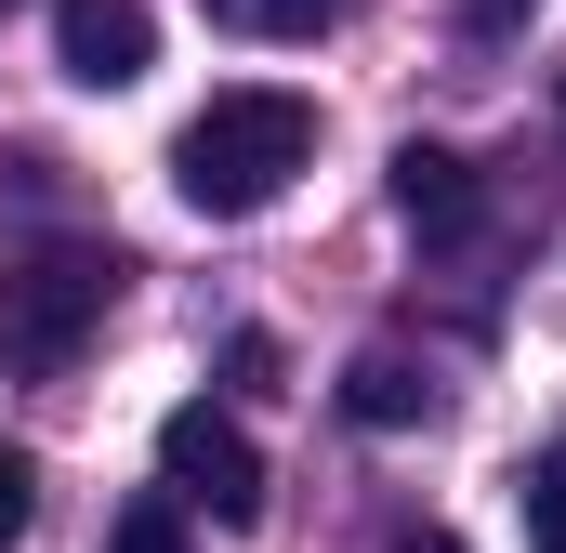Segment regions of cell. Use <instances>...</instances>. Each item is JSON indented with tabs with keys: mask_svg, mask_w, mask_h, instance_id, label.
<instances>
[{
	"mask_svg": "<svg viewBox=\"0 0 566 553\" xmlns=\"http://www.w3.org/2000/svg\"><path fill=\"white\" fill-rule=\"evenodd\" d=\"M27 528H40V461H27V448H0V553L27 541Z\"/></svg>",
	"mask_w": 566,
	"mask_h": 553,
	"instance_id": "cell-10",
	"label": "cell"
},
{
	"mask_svg": "<svg viewBox=\"0 0 566 553\" xmlns=\"http://www.w3.org/2000/svg\"><path fill=\"white\" fill-rule=\"evenodd\" d=\"M448 13H461V27H474V40H514V27H527V13H541V0H448Z\"/></svg>",
	"mask_w": 566,
	"mask_h": 553,
	"instance_id": "cell-12",
	"label": "cell"
},
{
	"mask_svg": "<svg viewBox=\"0 0 566 553\" xmlns=\"http://www.w3.org/2000/svg\"><path fill=\"white\" fill-rule=\"evenodd\" d=\"M382 185H396V225H409V238H474V211H488V198H474V158H461V145H396V171H382Z\"/></svg>",
	"mask_w": 566,
	"mask_h": 553,
	"instance_id": "cell-5",
	"label": "cell"
},
{
	"mask_svg": "<svg viewBox=\"0 0 566 553\" xmlns=\"http://www.w3.org/2000/svg\"><path fill=\"white\" fill-rule=\"evenodd\" d=\"M119 276H133L119 251H80V238H53V251H13V264H0V369H27V383L80 369V343L106 330Z\"/></svg>",
	"mask_w": 566,
	"mask_h": 553,
	"instance_id": "cell-2",
	"label": "cell"
},
{
	"mask_svg": "<svg viewBox=\"0 0 566 553\" xmlns=\"http://www.w3.org/2000/svg\"><path fill=\"white\" fill-rule=\"evenodd\" d=\"M106 553H185V501L158 488V501H133L119 528H106Z\"/></svg>",
	"mask_w": 566,
	"mask_h": 553,
	"instance_id": "cell-9",
	"label": "cell"
},
{
	"mask_svg": "<svg viewBox=\"0 0 566 553\" xmlns=\"http://www.w3.org/2000/svg\"><path fill=\"white\" fill-rule=\"evenodd\" d=\"M53 66L80 93H133L158 66V13L145 0H53Z\"/></svg>",
	"mask_w": 566,
	"mask_h": 553,
	"instance_id": "cell-4",
	"label": "cell"
},
{
	"mask_svg": "<svg viewBox=\"0 0 566 553\" xmlns=\"http://www.w3.org/2000/svg\"><path fill=\"white\" fill-rule=\"evenodd\" d=\"M514 514H527V553H566V461H541L514 488Z\"/></svg>",
	"mask_w": 566,
	"mask_h": 553,
	"instance_id": "cell-8",
	"label": "cell"
},
{
	"mask_svg": "<svg viewBox=\"0 0 566 553\" xmlns=\"http://www.w3.org/2000/svg\"><path fill=\"white\" fill-rule=\"evenodd\" d=\"M343 421H369V435L434 421V369H409V356H356V369H343Z\"/></svg>",
	"mask_w": 566,
	"mask_h": 553,
	"instance_id": "cell-6",
	"label": "cell"
},
{
	"mask_svg": "<svg viewBox=\"0 0 566 553\" xmlns=\"http://www.w3.org/2000/svg\"><path fill=\"white\" fill-rule=\"evenodd\" d=\"M158 488L185 514H211V528H264V448L238 435V409H211V396H185V409L158 421Z\"/></svg>",
	"mask_w": 566,
	"mask_h": 553,
	"instance_id": "cell-3",
	"label": "cell"
},
{
	"mask_svg": "<svg viewBox=\"0 0 566 553\" xmlns=\"http://www.w3.org/2000/svg\"><path fill=\"white\" fill-rule=\"evenodd\" d=\"M396 553H461V541H448V528H409V541H396Z\"/></svg>",
	"mask_w": 566,
	"mask_h": 553,
	"instance_id": "cell-13",
	"label": "cell"
},
{
	"mask_svg": "<svg viewBox=\"0 0 566 553\" xmlns=\"http://www.w3.org/2000/svg\"><path fill=\"white\" fill-rule=\"evenodd\" d=\"M554 93H566V66H554Z\"/></svg>",
	"mask_w": 566,
	"mask_h": 553,
	"instance_id": "cell-14",
	"label": "cell"
},
{
	"mask_svg": "<svg viewBox=\"0 0 566 553\" xmlns=\"http://www.w3.org/2000/svg\"><path fill=\"white\" fill-rule=\"evenodd\" d=\"M224 369H238V396H277V343H264V330H238V343H224Z\"/></svg>",
	"mask_w": 566,
	"mask_h": 553,
	"instance_id": "cell-11",
	"label": "cell"
},
{
	"mask_svg": "<svg viewBox=\"0 0 566 553\" xmlns=\"http://www.w3.org/2000/svg\"><path fill=\"white\" fill-rule=\"evenodd\" d=\"M224 27H251V40H316V27H343V0H211Z\"/></svg>",
	"mask_w": 566,
	"mask_h": 553,
	"instance_id": "cell-7",
	"label": "cell"
},
{
	"mask_svg": "<svg viewBox=\"0 0 566 553\" xmlns=\"http://www.w3.org/2000/svg\"><path fill=\"white\" fill-rule=\"evenodd\" d=\"M303 158H316V106L277 93V80H238V93H211V106L171 133V185H185V211L251 225V211H277V198H290Z\"/></svg>",
	"mask_w": 566,
	"mask_h": 553,
	"instance_id": "cell-1",
	"label": "cell"
}]
</instances>
